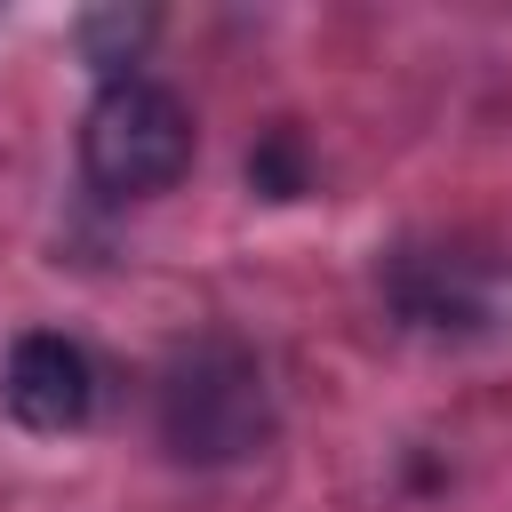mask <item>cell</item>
Segmentation results:
<instances>
[{"instance_id":"6da1fadb","label":"cell","mask_w":512,"mask_h":512,"mask_svg":"<svg viewBox=\"0 0 512 512\" xmlns=\"http://www.w3.org/2000/svg\"><path fill=\"white\" fill-rule=\"evenodd\" d=\"M264 368L240 336H192L160 368V440L184 464H232L264 440Z\"/></svg>"},{"instance_id":"7a4b0ae2","label":"cell","mask_w":512,"mask_h":512,"mask_svg":"<svg viewBox=\"0 0 512 512\" xmlns=\"http://www.w3.org/2000/svg\"><path fill=\"white\" fill-rule=\"evenodd\" d=\"M192 168V112L160 80H104L80 112V176L104 200H152Z\"/></svg>"},{"instance_id":"3957f363","label":"cell","mask_w":512,"mask_h":512,"mask_svg":"<svg viewBox=\"0 0 512 512\" xmlns=\"http://www.w3.org/2000/svg\"><path fill=\"white\" fill-rule=\"evenodd\" d=\"M0 400H8V416L24 432H80L88 408H96V360L56 328H24L8 344Z\"/></svg>"},{"instance_id":"277c9868","label":"cell","mask_w":512,"mask_h":512,"mask_svg":"<svg viewBox=\"0 0 512 512\" xmlns=\"http://www.w3.org/2000/svg\"><path fill=\"white\" fill-rule=\"evenodd\" d=\"M152 8H88L80 16V56L104 72V80H136V56L152 40Z\"/></svg>"},{"instance_id":"5b68a950","label":"cell","mask_w":512,"mask_h":512,"mask_svg":"<svg viewBox=\"0 0 512 512\" xmlns=\"http://www.w3.org/2000/svg\"><path fill=\"white\" fill-rule=\"evenodd\" d=\"M248 184L264 192V200H296L304 184H312V168H304V144H296V128H272L256 152H248Z\"/></svg>"}]
</instances>
